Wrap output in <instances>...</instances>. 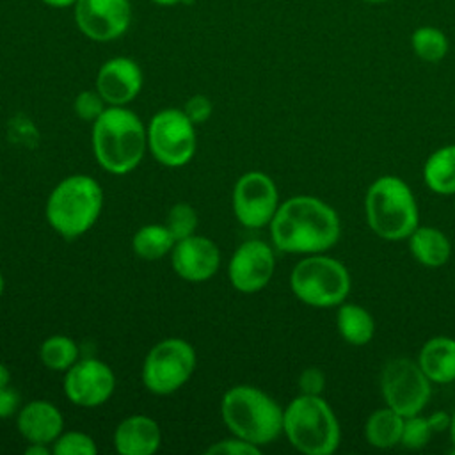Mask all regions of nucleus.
<instances>
[{"mask_svg": "<svg viewBox=\"0 0 455 455\" xmlns=\"http://www.w3.org/2000/svg\"><path fill=\"white\" fill-rule=\"evenodd\" d=\"M272 245L281 252L318 254L336 245L341 222L336 210L315 196H293L270 220Z\"/></svg>", "mask_w": 455, "mask_h": 455, "instance_id": "nucleus-1", "label": "nucleus"}, {"mask_svg": "<svg viewBox=\"0 0 455 455\" xmlns=\"http://www.w3.org/2000/svg\"><path fill=\"white\" fill-rule=\"evenodd\" d=\"M146 149L148 130L133 110L108 105L92 123V151L107 172L117 176L132 172Z\"/></svg>", "mask_w": 455, "mask_h": 455, "instance_id": "nucleus-2", "label": "nucleus"}, {"mask_svg": "<svg viewBox=\"0 0 455 455\" xmlns=\"http://www.w3.org/2000/svg\"><path fill=\"white\" fill-rule=\"evenodd\" d=\"M281 405L263 389L238 384L220 400V416L228 430L256 446H265L283 434Z\"/></svg>", "mask_w": 455, "mask_h": 455, "instance_id": "nucleus-3", "label": "nucleus"}, {"mask_svg": "<svg viewBox=\"0 0 455 455\" xmlns=\"http://www.w3.org/2000/svg\"><path fill=\"white\" fill-rule=\"evenodd\" d=\"M103 208V188L92 176L73 174L60 180L46 199L44 215L60 236L73 240L87 233Z\"/></svg>", "mask_w": 455, "mask_h": 455, "instance_id": "nucleus-4", "label": "nucleus"}, {"mask_svg": "<svg viewBox=\"0 0 455 455\" xmlns=\"http://www.w3.org/2000/svg\"><path fill=\"white\" fill-rule=\"evenodd\" d=\"M364 217L370 229L389 242L407 240L419 226V210L411 187L398 176H380L366 190Z\"/></svg>", "mask_w": 455, "mask_h": 455, "instance_id": "nucleus-5", "label": "nucleus"}, {"mask_svg": "<svg viewBox=\"0 0 455 455\" xmlns=\"http://www.w3.org/2000/svg\"><path fill=\"white\" fill-rule=\"evenodd\" d=\"M283 434L306 455H331L338 450V418L322 395H299L283 411Z\"/></svg>", "mask_w": 455, "mask_h": 455, "instance_id": "nucleus-6", "label": "nucleus"}, {"mask_svg": "<svg viewBox=\"0 0 455 455\" xmlns=\"http://www.w3.org/2000/svg\"><path fill=\"white\" fill-rule=\"evenodd\" d=\"M293 295L313 307H334L350 293V274L347 267L331 256L307 254L299 259L290 274Z\"/></svg>", "mask_w": 455, "mask_h": 455, "instance_id": "nucleus-7", "label": "nucleus"}, {"mask_svg": "<svg viewBox=\"0 0 455 455\" xmlns=\"http://www.w3.org/2000/svg\"><path fill=\"white\" fill-rule=\"evenodd\" d=\"M196 370V350L183 338H165L153 345L142 363V384L155 395L178 391Z\"/></svg>", "mask_w": 455, "mask_h": 455, "instance_id": "nucleus-8", "label": "nucleus"}, {"mask_svg": "<svg viewBox=\"0 0 455 455\" xmlns=\"http://www.w3.org/2000/svg\"><path fill=\"white\" fill-rule=\"evenodd\" d=\"M146 130L148 149L158 164L181 167L192 160L196 153V130L183 108L158 110Z\"/></svg>", "mask_w": 455, "mask_h": 455, "instance_id": "nucleus-9", "label": "nucleus"}, {"mask_svg": "<svg viewBox=\"0 0 455 455\" xmlns=\"http://www.w3.org/2000/svg\"><path fill=\"white\" fill-rule=\"evenodd\" d=\"M380 393L387 407L400 416L419 414L432 395V382L409 357L389 359L380 371Z\"/></svg>", "mask_w": 455, "mask_h": 455, "instance_id": "nucleus-10", "label": "nucleus"}, {"mask_svg": "<svg viewBox=\"0 0 455 455\" xmlns=\"http://www.w3.org/2000/svg\"><path fill=\"white\" fill-rule=\"evenodd\" d=\"M279 204V192L274 180L261 171H249L235 183L233 213L245 228L258 229L268 226Z\"/></svg>", "mask_w": 455, "mask_h": 455, "instance_id": "nucleus-11", "label": "nucleus"}, {"mask_svg": "<svg viewBox=\"0 0 455 455\" xmlns=\"http://www.w3.org/2000/svg\"><path fill=\"white\" fill-rule=\"evenodd\" d=\"M73 12L78 30L96 43L124 36L133 16L130 0H76Z\"/></svg>", "mask_w": 455, "mask_h": 455, "instance_id": "nucleus-12", "label": "nucleus"}, {"mask_svg": "<svg viewBox=\"0 0 455 455\" xmlns=\"http://www.w3.org/2000/svg\"><path fill=\"white\" fill-rule=\"evenodd\" d=\"M275 270L274 249L259 240L251 238L242 242L229 258L228 277L235 290L242 293H256L263 290Z\"/></svg>", "mask_w": 455, "mask_h": 455, "instance_id": "nucleus-13", "label": "nucleus"}, {"mask_svg": "<svg viewBox=\"0 0 455 455\" xmlns=\"http://www.w3.org/2000/svg\"><path fill=\"white\" fill-rule=\"evenodd\" d=\"M116 389V375L112 368L96 359H78L64 375V393L68 400L78 407H98L105 403Z\"/></svg>", "mask_w": 455, "mask_h": 455, "instance_id": "nucleus-14", "label": "nucleus"}, {"mask_svg": "<svg viewBox=\"0 0 455 455\" xmlns=\"http://www.w3.org/2000/svg\"><path fill=\"white\" fill-rule=\"evenodd\" d=\"M144 84L140 66L130 57H112L105 60L96 75V91L110 107H126L132 103Z\"/></svg>", "mask_w": 455, "mask_h": 455, "instance_id": "nucleus-15", "label": "nucleus"}, {"mask_svg": "<svg viewBox=\"0 0 455 455\" xmlns=\"http://www.w3.org/2000/svg\"><path fill=\"white\" fill-rule=\"evenodd\" d=\"M171 265L181 279L201 283L217 274L220 251L213 240L194 233L174 243L171 251Z\"/></svg>", "mask_w": 455, "mask_h": 455, "instance_id": "nucleus-16", "label": "nucleus"}, {"mask_svg": "<svg viewBox=\"0 0 455 455\" xmlns=\"http://www.w3.org/2000/svg\"><path fill=\"white\" fill-rule=\"evenodd\" d=\"M16 427L28 443L53 444L64 432V418L52 402L32 400L18 411Z\"/></svg>", "mask_w": 455, "mask_h": 455, "instance_id": "nucleus-17", "label": "nucleus"}, {"mask_svg": "<svg viewBox=\"0 0 455 455\" xmlns=\"http://www.w3.org/2000/svg\"><path fill=\"white\" fill-rule=\"evenodd\" d=\"M160 444V425L146 414H132L114 430V448L121 455H153Z\"/></svg>", "mask_w": 455, "mask_h": 455, "instance_id": "nucleus-18", "label": "nucleus"}, {"mask_svg": "<svg viewBox=\"0 0 455 455\" xmlns=\"http://www.w3.org/2000/svg\"><path fill=\"white\" fill-rule=\"evenodd\" d=\"M418 364L434 384L455 380V338L434 336L427 339L418 354Z\"/></svg>", "mask_w": 455, "mask_h": 455, "instance_id": "nucleus-19", "label": "nucleus"}, {"mask_svg": "<svg viewBox=\"0 0 455 455\" xmlns=\"http://www.w3.org/2000/svg\"><path fill=\"white\" fill-rule=\"evenodd\" d=\"M412 258L428 268L443 267L451 256L448 236L434 226H418L407 238Z\"/></svg>", "mask_w": 455, "mask_h": 455, "instance_id": "nucleus-20", "label": "nucleus"}, {"mask_svg": "<svg viewBox=\"0 0 455 455\" xmlns=\"http://www.w3.org/2000/svg\"><path fill=\"white\" fill-rule=\"evenodd\" d=\"M336 327L341 338L354 347L368 345L375 334V322L371 313L350 302H341L336 311Z\"/></svg>", "mask_w": 455, "mask_h": 455, "instance_id": "nucleus-21", "label": "nucleus"}, {"mask_svg": "<svg viewBox=\"0 0 455 455\" xmlns=\"http://www.w3.org/2000/svg\"><path fill=\"white\" fill-rule=\"evenodd\" d=\"M425 185L439 196L455 194V144L435 149L423 165Z\"/></svg>", "mask_w": 455, "mask_h": 455, "instance_id": "nucleus-22", "label": "nucleus"}, {"mask_svg": "<svg viewBox=\"0 0 455 455\" xmlns=\"http://www.w3.org/2000/svg\"><path fill=\"white\" fill-rule=\"evenodd\" d=\"M403 419V416H400L387 405L373 411L364 423V437L368 444L380 450H387L400 444Z\"/></svg>", "mask_w": 455, "mask_h": 455, "instance_id": "nucleus-23", "label": "nucleus"}, {"mask_svg": "<svg viewBox=\"0 0 455 455\" xmlns=\"http://www.w3.org/2000/svg\"><path fill=\"white\" fill-rule=\"evenodd\" d=\"M176 238L165 224H146L139 228L132 238L133 252L146 261H156L171 254Z\"/></svg>", "mask_w": 455, "mask_h": 455, "instance_id": "nucleus-24", "label": "nucleus"}, {"mask_svg": "<svg viewBox=\"0 0 455 455\" xmlns=\"http://www.w3.org/2000/svg\"><path fill=\"white\" fill-rule=\"evenodd\" d=\"M78 345L73 338L64 334H53L41 343L39 357L43 364L53 371L69 370L80 357Z\"/></svg>", "mask_w": 455, "mask_h": 455, "instance_id": "nucleus-25", "label": "nucleus"}, {"mask_svg": "<svg viewBox=\"0 0 455 455\" xmlns=\"http://www.w3.org/2000/svg\"><path fill=\"white\" fill-rule=\"evenodd\" d=\"M411 46L416 57L423 62H441L450 48L446 34L432 25L418 27L411 36Z\"/></svg>", "mask_w": 455, "mask_h": 455, "instance_id": "nucleus-26", "label": "nucleus"}, {"mask_svg": "<svg viewBox=\"0 0 455 455\" xmlns=\"http://www.w3.org/2000/svg\"><path fill=\"white\" fill-rule=\"evenodd\" d=\"M52 453H55V455H96L98 446L89 434L78 432V430H68V432H62L53 441Z\"/></svg>", "mask_w": 455, "mask_h": 455, "instance_id": "nucleus-27", "label": "nucleus"}, {"mask_svg": "<svg viewBox=\"0 0 455 455\" xmlns=\"http://www.w3.org/2000/svg\"><path fill=\"white\" fill-rule=\"evenodd\" d=\"M165 226L169 228V231L172 233V236L178 242V240L187 238L196 233L197 213L188 203H176L167 213Z\"/></svg>", "mask_w": 455, "mask_h": 455, "instance_id": "nucleus-28", "label": "nucleus"}, {"mask_svg": "<svg viewBox=\"0 0 455 455\" xmlns=\"http://www.w3.org/2000/svg\"><path fill=\"white\" fill-rule=\"evenodd\" d=\"M432 434L434 430L428 423V418L414 414L403 419V432H402L400 444H403L409 450H419L430 441Z\"/></svg>", "mask_w": 455, "mask_h": 455, "instance_id": "nucleus-29", "label": "nucleus"}, {"mask_svg": "<svg viewBox=\"0 0 455 455\" xmlns=\"http://www.w3.org/2000/svg\"><path fill=\"white\" fill-rule=\"evenodd\" d=\"M107 107H108V105L105 103V100L101 98V94H100L96 89H94V91L87 89V91L78 92V96H76L75 101H73V110H75V114H76L80 119L91 121V123H94V121L103 114V110H105Z\"/></svg>", "mask_w": 455, "mask_h": 455, "instance_id": "nucleus-30", "label": "nucleus"}, {"mask_svg": "<svg viewBox=\"0 0 455 455\" xmlns=\"http://www.w3.org/2000/svg\"><path fill=\"white\" fill-rule=\"evenodd\" d=\"M206 453L208 455H220V453H226V455H258L259 446L233 435V437L213 443L210 448H206Z\"/></svg>", "mask_w": 455, "mask_h": 455, "instance_id": "nucleus-31", "label": "nucleus"}, {"mask_svg": "<svg viewBox=\"0 0 455 455\" xmlns=\"http://www.w3.org/2000/svg\"><path fill=\"white\" fill-rule=\"evenodd\" d=\"M183 112L187 114V117L194 123V124H199V123H204L210 119L212 112H213V105L210 101L208 96L204 94H194L190 96L185 105H183Z\"/></svg>", "mask_w": 455, "mask_h": 455, "instance_id": "nucleus-32", "label": "nucleus"}, {"mask_svg": "<svg viewBox=\"0 0 455 455\" xmlns=\"http://www.w3.org/2000/svg\"><path fill=\"white\" fill-rule=\"evenodd\" d=\"M297 386H299L300 395L318 396L325 389V375H323V371L320 368H315V366L306 368V370L300 371Z\"/></svg>", "mask_w": 455, "mask_h": 455, "instance_id": "nucleus-33", "label": "nucleus"}, {"mask_svg": "<svg viewBox=\"0 0 455 455\" xmlns=\"http://www.w3.org/2000/svg\"><path fill=\"white\" fill-rule=\"evenodd\" d=\"M20 403H21V398L16 389H12L11 386L0 387V419L18 414V411L21 409Z\"/></svg>", "mask_w": 455, "mask_h": 455, "instance_id": "nucleus-34", "label": "nucleus"}, {"mask_svg": "<svg viewBox=\"0 0 455 455\" xmlns=\"http://www.w3.org/2000/svg\"><path fill=\"white\" fill-rule=\"evenodd\" d=\"M428 423L432 427L434 432H443V430H448L450 428V423H451V414L444 412V411H435L428 416Z\"/></svg>", "mask_w": 455, "mask_h": 455, "instance_id": "nucleus-35", "label": "nucleus"}, {"mask_svg": "<svg viewBox=\"0 0 455 455\" xmlns=\"http://www.w3.org/2000/svg\"><path fill=\"white\" fill-rule=\"evenodd\" d=\"M50 444H41V443H28V448L25 450L27 455H48L52 451V448H48Z\"/></svg>", "mask_w": 455, "mask_h": 455, "instance_id": "nucleus-36", "label": "nucleus"}, {"mask_svg": "<svg viewBox=\"0 0 455 455\" xmlns=\"http://www.w3.org/2000/svg\"><path fill=\"white\" fill-rule=\"evenodd\" d=\"M44 5L53 7V9H64V7H73L76 0H41Z\"/></svg>", "mask_w": 455, "mask_h": 455, "instance_id": "nucleus-37", "label": "nucleus"}, {"mask_svg": "<svg viewBox=\"0 0 455 455\" xmlns=\"http://www.w3.org/2000/svg\"><path fill=\"white\" fill-rule=\"evenodd\" d=\"M9 382H11V371L4 363H0V387L9 386Z\"/></svg>", "mask_w": 455, "mask_h": 455, "instance_id": "nucleus-38", "label": "nucleus"}, {"mask_svg": "<svg viewBox=\"0 0 455 455\" xmlns=\"http://www.w3.org/2000/svg\"><path fill=\"white\" fill-rule=\"evenodd\" d=\"M153 4L156 5H162V7H172V5H181L183 0H151Z\"/></svg>", "mask_w": 455, "mask_h": 455, "instance_id": "nucleus-39", "label": "nucleus"}, {"mask_svg": "<svg viewBox=\"0 0 455 455\" xmlns=\"http://www.w3.org/2000/svg\"><path fill=\"white\" fill-rule=\"evenodd\" d=\"M448 432H450V439H451V444H453V448H455V411H453V414H451V423H450V428H448Z\"/></svg>", "mask_w": 455, "mask_h": 455, "instance_id": "nucleus-40", "label": "nucleus"}, {"mask_svg": "<svg viewBox=\"0 0 455 455\" xmlns=\"http://www.w3.org/2000/svg\"><path fill=\"white\" fill-rule=\"evenodd\" d=\"M4 290H5V279H4V275L0 272V297L4 295Z\"/></svg>", "mask_w": 455, "mask_h": 455, "instance_id": "nucleus-41", "label": "nucleus"}, {"mask_svg": "<svg viewBox=\"0 0 455 455\" xmlns=\"http://www.w3.org/2000/svg\"><path fill=\"white\" fill-rule=\"evenodd\" d=\"M363 2H368V4H382V2H389V0H363Z\"/></svg>", "mask_w": 455, "mask_h": 455, "instance_id": "nucleus-42", "label": "nucleus"}]
</instances>
